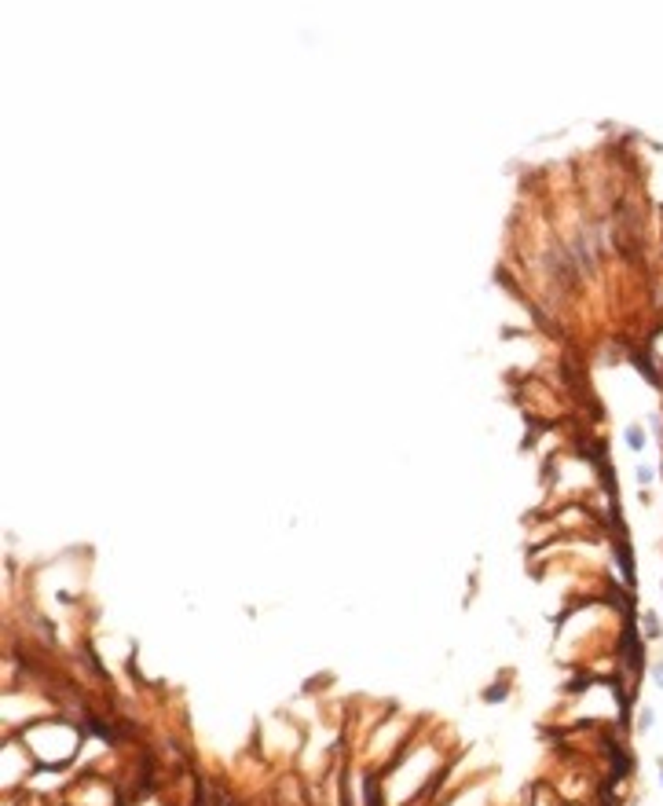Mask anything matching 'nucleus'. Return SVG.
<instances>
[{
  "mask_svg": "<svg viewBox=\"0 0 663 806\" xmlns=\"http://www.w3.org/2000/svg\"><path fill=\"white\" fill-rule=\"evenodd\" d=\"M652 726H656V711H652V704H641V708L634 711V730L645 737V733H652Z\"/></svg>",
  "mask_w": 663,
  "mask_h": 806,
  "instance_id": "obj_2",
  "label": "nucleus"
},
{
  "mask_svg": "<svg viewBox=\"0 0 663 806\" xmlns=\"http://www.w3.org/2000/svg\"><path fill=\"white\" fill-rule=\"evenodd\" d=\"M634 480H638L641 487H652V484H656V465H649V462H638V470H634Z\"/></svg>",
  "mask_w": 663,
  "mask_h": 806,
  "instance_id": "obj_3",
  "label": "nucleus"
},
{
  "mask_svg": "<svg viewBox=\"0 0 663 806\" xmlns=\"http://www.w3.org/2000/svg\"><path fill=\"white\" fill-rule=\"evenodd\" d=\"M659 788H663V759H659Z\"/></svg>",
  "mask_w": 663,
  "mask_h": 806,
  "instance_id": "obj_6",
  "label": "nucleus"
},
{
  "mask_svg": "<svg viewBox=\"0 0 663 806\" xmlns=\"http://www.w3.org/2000/svg\"><path fill=\"white\" fill-rule=\"evenodd\" d=\"M652 682H656V689H663V660L652 664Z\"/></svg>",
  "mask_w": 663,
  "mask_h": 806,
  "instance_id": "obj_5",
  "label": "nucleus"
},
{
  "mask_svg": "<svg viewBox=\"0 0 663 806\" xmlns=\"http://www.w3.org/2000/svg\"><path fill=\"white\" fill-rule=\"evenodd\" d=\"M623 443H627V451H634V455H641L649 448V433H645V426H623Z\"/></svg>",
  "mask_w": 663,
  "mask_h": 806,
  "instance_id": "obj_1",
  "label": "nucleus"
},
{
  "mask_svg": "<svg viewBox=\"0 0 663 806\" xmlns=\"http://www.w3.org/2000/svg\"><path fill=\"white\" fill-rule=\"evenodd\" d=\"M641 623H645V638H659V634H663L656 612H641Z\"/></svg>",
  "mask_w": 663,
  "mask_h": 806,
  "instance_id": "obj_4",
  "label": "nucleus"
}]
</instances>
